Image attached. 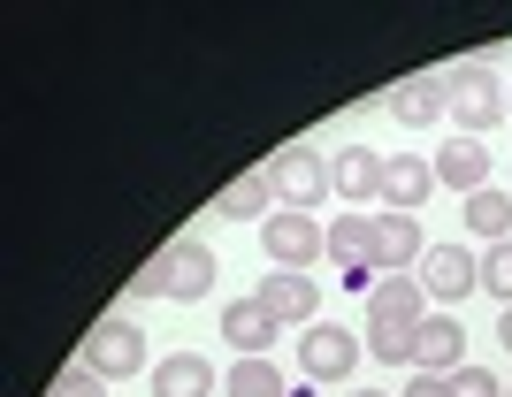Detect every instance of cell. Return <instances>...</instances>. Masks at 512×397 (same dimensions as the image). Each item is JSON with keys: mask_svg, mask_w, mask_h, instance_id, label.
I'll return each mask as SVG.
<instances>
[{"mask_svg": "<svg viewBox=\"0 0 512 397\" xmlns=\"http://www.w3.org/2000/svg\"><path fill=\"white\" fill-rule=\"evenodd\" d=\"M428 314L436 306H428L421 275H383L367 291V352L383 359V367H413V336H421Z\"/></svg>", "mask_w": 512, "mask_h": 397, "instance_id": "6da1fadb", "label": "cell"}, {"mask_svg": "<svg viewBox=\"0 0 512 397\" xmlns=\"http://www.w3.org/2000/svg\"><path fill=\"white\" fill-rule=\"evenodd\" d=\"M138 291L153 298H176V306H199L214 291V245H161L138 275Z\"/></svg>", "mask_w": 512, "mask_h": 397, "instance_id": "7a4b0ae2", "label": "cell"}, {"mask_svg": "<svg viewBox=\"0 0 512 397\" xmlns=\"http://www.w3.org/2000/svg\"><path fill=\"white\" fill-rule=\"evenodd\" d=\"M444 100H451L459 138H482L490 123H505V84H497L490 62H459V69L444 77Z\"/></svg>", "mask_w": 512, "mask_h": 397, "instance_id": "3957f363", "label": "cell"}, {"mask_svg": "<svg viewBox=\"0 0 512 397\" xmlns=\"http://www.w3.org/2000/svg\"><path fill=\"white\" fill-rule=\"evenodd\" d=\"M260 245H268V268H291V275H306L314 260H329V230H321L314 214H268L260 222Z\"/></svg>", "mask_w": 512, "mask_h": 397, "instance_id": "277c9868", "label": "cell"}, {"mask_svg": "<svg viewBox=\"0 0 512 397\" xmlns=\"http://www.w3.org/2000/svg\"><path fill=\"white\" fill-rule=\"evenodd\" d=\"M85 367L100 382H130V375H153L146 367V329H138V321H100V329L85 336Z\"/></svg>", "mask_w": 512, "mask_h": 397, "instance_id": "5b68a950", "label": "cell"}, {"mask_svg": "<svg viewBox=\"0 0 512 397\" xmlns=\"http://www.w3.org/2000/svg\"><path fill=\"white\" fill-rule=\"evenodd\" d=\"M268 184H276V199H283L291 214H314L321 199L337 191V184H329V161H321L314 146H283L276 161H268Z\"/></svg>", "mask_w": 512, "mask_h": 397, "instance_id": "8992f818", "label": "cell"}, {"mask_svg": "<svg viewBox=\"0 0 512 397\" xmlns=\"http://www.w3.org/2000/svg\"><path fill=\"white\" fill-rule=\"evenodd\" d=\"M482 283V260H474L467 245H428L421 252V291H428V306L444 314V306H459V298Z\"/></svg>", "mask_w": 512, "mask_h": 397, "instance_id": "52a82bcc", "label": "cell"}, {"mask_svg": "<svg viewBox=\"0 0 512 397\" xmlns=\"http://www.w3.org/2000/svg\"><path fill=\"white\" fill-rule=\"evenodd\" d=\"M299 367L306 382H344L360 367V336L337 329V321H314V329H299Z\"/></svg>", "mask_w": 512, "mask_h": 397, "instance_id": "ba28073f", "label": "cell"}, {"mask_svg": "<svg viewBox=\"0 0 512 397\" xmlns=\"http://www.w3.org/2000/svg\"><path fill=\"white\" fill-rule=\"evenodd\" d=\"M413 367H421V375H459V367H467V329H459V314H428L421 321Z\"/></svg>", "mask_w": 512, "mask_h": 397, "instance_id": "9c48e42d", "label": "cell"}, {"mask_svg": "<svg viewBox=\"0 0 512 397\" xmlns=\"http://www.w3.org/2000/svg\"><path fill=\"white\" fill-rule=\"evenodd\" d=\"M421 252H428V237H421V222H413V214H390V207L375 214V260H367L375 275H406Z\"/></svg>", "mask_w": 512, "mask_h": 397, "instance_id": "30bf717a", "label": "cell"}, {"mask_svg": "<svg viewBox=\"0 0 512 397\" xmlns=\"http://www.w3.org/2000/svg\"><path fill=\"white\" fill-rule=\"evenodd\" d=\"M283 321L260 306V298H237V306H222V344H230L237 359H268V344H276Z\"/></svg>", "mask_w": 512, "mask_h": 397, "instance_id": "8fae6325", "label": "cell"}, {"mask_svg": "<svg viewBox=\"0 0 512 397\" xmlns=\"http://www.w3.org/2000/svg\"><path fill=\"white\" fill-rule=\"evenodd\" d=\"M436 184H451V191H490V146L482 138H444L436 146Z\"/></svg>", "mask_w": 512, "mask_h": 397, "instance_id": "7c38bea8", "label": "cell"}, {"mask_svg": "<svg viewBox=\"0 0 512 397\" xmlns=\"http://www.w3.org/2000/svg\"><path fill=\"white\" fill-rule=\"evenodd\" d=\"M253 298H260L276 321H299V329H314V306H321L314 275H291V268H268V283H260Z\"/></svg>", "mask_w": 512, "mask_h": 397, "instance_id": "4fadbf2b", "label": "cell"}, {"mask_svg": "<svg viewBox=\"0 0 512 397\" xmlns=\"http://www.w3.org/2000/svg\"><path fill=\"white\" fill-rule=\"evenodd\" d=\"M383 153L375 146H344L337 161H329V184H337V199H352V207H360V199H383Z\"/></svg>", "mask_w": 512, "mask_h": 397, "instance_id": "5bb4252c", "label": "cell"}, {"mask_svg": "<svg viewBox=\"0 0 512 397\" xmlns=\"http://www.w3.org/2000/svg\"><path fill=\"white\" fill-rule=\"evenodd\" d=\"M428 191H436V161H413V153H398V161L383 168V207H390V214H421Z\"/></svg>", "mask_w": 512, "mask_h": 397, "instance_id": "9a60e30c", "label": "cell"}, {"mask_svg": "<svg viewBox=\"0 0 512 397\" xmlns=\"http://www.w3.org/2000/svg\"><path fill=\"white\" fill-rule=\"evenodd\" d=\"M268 214H276V184H268V168L237 176V184L214 199V222H268Z\"/></svg>", "mask_w": 512, "mask_h": 397, "instance_id": "2e32d148", "label": "cell"}, {"mask_svg": "<svg viewBox=\"0 0 512 397\" xmlns=\"http://www.w3.org/2000/svg\"><path fill=\"white\" fill-rule=\"evenodd\" d=\"M153 397H214V367L199 352H169L153 367Z\"/></svg>", "mask_w": 512, "mask_h": 397, "instance_id": "e0dca14e", "label": "cell"}, {"mask_svg": "<svg viewBox=\"0 0 512 397\" xmlns=\"http://www.w3.org/2000/svg\"><path fill=\"white\" fill-rule=\"evenodd\" d=\"M459 222H467V237H482V245H505L512 237V191H474L467 207H459Z\"/></svg>", "mask_w": 512, "mask_h": 397, "instance_id": "ac0fdd59", "label": "cell"}, {"mask_svg": "<svg viewBox=\"0 0 512 397\" xmlns=\"http://www.w3.org/2000/svg\"><path fill=\"white\" fill-rule=\"evenodd\" d=\"M329 260L337 268H367L375 260V214H337L329 222Z\"/></svg>", "mask_w": 512, "mask_h": 397, "instance_id": "d6986e66", "label": "cell"}, {"mask_svg": "<svg viewBox=\"0 0 512 397\" xmlns=\"http://www.w3.org/2000/svg\"><path fill=\"white\" fill-rule=\"evenodd\" d=\"M390 107H398V123H444L451 100H444V77H413L390 92Z\"/></svg>", "mask_w": 512, "mask_h": 397, "instance_id": "ffe728a7", "label": "cell"}, {"mask_svg": "<svg viewBox=\"0 0 512 397\" xmlns=\"http://www.w3.org/2000/svg\"><path fill=\"white\" fill-rule=\"evenodd\" d=\"M222 390H230V397H291V382L276 375V359H237Z\"/></svg>", "mask_w": 512, "mask_h": 397, "instance_id": "44dd1931", "label": "cell"}, {"mask_svg": "<svg viewBox=\"0 0 512 397\" xmlns=\"http://www.w3.org/2000/svg\"><path fill=\"white\" fill-rule=\"evenodd\" d=\"M482 291H490L497 306H512V237L482 252Z\"/></svg>", "mask_w": 512, "mask_h": 397, "instance_id": "7402d4cb", "label": "cell"}, {"mask_svg": "<svg viewBox=\"0 0 512 397\" xmlns=\"http://www.w3.org/2000/svg\"><path fill=\"white\" fill-rule=\"evenodd\" d=\"M46 397H107V382H100V375H92L85 359H77V367H62V375L46 382Z\"/></svg>", "mask_w": 512, "mask_h": 397, "instance_id": "603a6c76", "label": "cell"}, {"mask_svg": "<svg viewBox=\"0 0 512 397\" xmlns=\"http://www.w3.org/2000/svg\"><path fill=\"white\" fill-rule=\"evenodd\" d=\"M451 397H505V382H497L490 367H459V375H451Z\"/></svg>", "mask_w": 512, "mask_h": 397, "instance_id": "cb8c5ba5", "label": "cell"}, {"mask_svg": "<svg viewBox=\"0 0 512 397\" xmlns=\"http://www.w3.org/2000/svg\"><path fill=\"white\" fill-rule=\"evenodd\" d=\"M406 397H451V375H413Z\"/></svg>", "mask_w": 512, "mask_h": 397, "instance_id": "d4e9b609", "label": "cell"}, {"mask_svg": "<svg viewBox=\"0 0 512 397\" xmlns=\"http://www.w3.org/2000/svg\"><path fill=\"white\" fill-rule=\"evenodd\" d=\"M497 344H505V352H512V306H505V314H497Z\"/></svg>", "mask_w": 512, "mask_h": 397, "instance_id": "484cf974", "label": "cell"}, {"mask_svg": "<svg viewBox=\"0 0 512 397\" xmlns=\"http://www.w3.org/2000/svg\"><path fill=\"white\" fill-rule=\"evenodd\" d=\"M352 397H383V390H352Z\"/></svg>", "mask_w": 512, "mask_h": 397, "instance_id": "4316f807", "label": "cell"}, {"mask_svg": "<svg viewBox=\"0 0 512 397\" xmlns=\"http://www.w3.org/2000/svg\"><path fill=\"white\" fill-rule=\"evenodd\" d=\"M505 115H512V92H505Z\"/></svg>", "mask_w": 512, "mask_h": 397, "instance_id": "83f0119b", "label": "cell"}, {"mask_svg": "<svg viewBox=\"0 0 512 397\" xmlns=\"http://www.w3.org/2000/svg\"><path fill=\"white\" fill-rule=\"evenodd\" d=\"M505 397H512V390H505Z\"/></svg>", "mask_w": 512, "mask_h": 397, "instance_id": "f1b7e54d", "label": "cell"}]
</instances>
